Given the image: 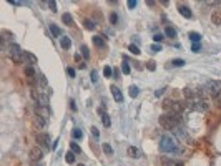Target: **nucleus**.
<instances>
[{
  "label": "nucleus",
  "instance_id": "nucleus-36",
  "mask_svg": "<svg viewBox=\"0 0 221 166\" xmlns=\"http://www.w3.org/2000/svg\"><path fill=\"white\" fill-rule=\"evenodd\" d=\"M103 151L106 153V155H113V148L110 146L108 143H105V145H103Z\"/></svg>",
  "mask_w": 221,
  "mask_h": 166
},
{
  "label": "nucleus",
  "instance_id": "nucleus-21",
  "mask_svg": "<svg viewBox=\"0 0 221 166\" xmlns=\"http://www.w3.org/2000/svg\"><path fill=\"white\" fill-rule=\"evenodd\" d=\"M62 20H63V23L67 27H73V25H75V23H73V17H72L70 14H63L62 15Z\"/></svg>",
  "mask_w": 221,
  "mask_h": 166
},
{
  "label": "nucleus",
  "instance_id": "nucleus-13",
  "mask_svg": "<svg viewBox=\"0 0 221 166\" xmlns=\"http://www.w3.org/2000/svg\"><path fill=\"white\" fill-rule=\"evenodd\" d=\"M110 90H112V95H113V98H115V102H118V103L123 102V95H121L120 88H118L116 85H112V87H110Z\"/></svg>",
  "mask_w": 221,
  "mask_h": 166
},
{
  "label": "nucleus",
  "instance_id": "nucleus-9",
  "mask_svg": "<svg viewBox=\"0 0 221 166\" xmlns=\"http://www.w3.org/2000/svg\"><path fill=\"white\" fill-rule=\"evenodd\" d=\"M28 158H30L34 163L42 161V158H43V149L40 148V146H32L30 151H28Z\"/></svg>",
  "mask_w": 221,
  "mask_h": 166
},
{
  "label": "nucleus",
  "instance_id": "nucleus-7",
  "mask_svg": "<svg viewBox=\"0 0 221 166\" xmlns=\"http://www.w3.org/2000/svg\"><path fill=\"white\" fill-rule=\"evenodd\" d=\"M37 143H38V146L42 149H50L53 148L52 146V141H50V136L47 135V133H37Z\"/></svg>",
  "mask_w": 221,
  "mask_h": 166
},
{
  "label": "nucleus",
  "instance_id": "nucleus-27",
  "mask_svg": "<svg viewBox=\"0 0 221 166\" xmlns=\"http://www.w3.org/2000/svg\"><path fill=\"white\" fill-rule=\"evenodd\" d=\"M128 93H130V96H132V98H136L138 93H140V90H138V87L132 85V87H130V90H128Z\"/></svg>",
  "mask_w": 221,
  "mask_h": 166
},
{
  "label": "nucleus",
  "instance_id": "nucleus-20",
  "mask_svg": "<svg viewBox=\"0 0 221 166\" xmlns=\"http://www.w3.org/2000/svg\"><path fill=\"white\" fill-rule=\"evenodd\" d=\"M60 47H62L63 50H68V48L72 47V40L68 38V37H62V38H60Z\"/></svg>",
  "mask_w": 221,
  "mask_h": 166
},
{
  "label": "nucleus",
  "instance_id": "nucleus-14",
  "mask_svg": "<svg viewBox=\"0 0 221 166\" xmlns=\"http://www.w3.org/2000/svg\"><path fill=\"white\" fill-rule=\"evenodd\" d=\"M178 10H180V14H181L183 17H186V18H191V15H193V14H191V9L188 5H185V3H180Z\"/></svg>",
  "mask_w": 221,
  "mask_h": 166
},
{
  "label": "nucleus",
  "instance_id": "nucleus-19",
  "mask_svg": "<svg viewBox=\"0 0 221 166\" xmlns=\"http://www.w3.org/2000/svg\"><path fill=\"white\" fill-rule=\"evenodd\" d=\"M126 153H128L130 158H135V160H136V158H140V149L135 148V146H130L128 149H126Z\"/></svg>",
  "mask_w": 221,
  "mask_h": 166
},
{
  "label": "nucleus",
  "instance_id": "nucleus-11",
  "mask_svg": "<svg viewBox=\"0 0 221 166\" xmlns=\"http://www.w3.org/2000/svg\"><path fill=\"white\" fill-rule=\"evenodd\" d=\"M160 164L161 166H183L181 161H176V160H173V158H168V156L160 158Z\"/></svg>",
  "mask_w": 221,
  "mask_h": 166
},
{
  "label": "nucleus",
  "instance_id": "nucleus-47",
  "mask_svg": "<svg viewBox=\"0 0 221 166\" xmlns=\"http://www.w3.org/2000/svg\"><path fill=\"white\" fill-rule=\"evenodd\" d=\"M215 100H216V103H218V106H221V95H218Z\"/></svg>",
  "mask_w": 221,
  "mask_h": 166
},
{
  "label": "nucleus",
  "instance_id": "nucleus-8",
  "mask_svg": "<svg viewBox=\"0 0 221 166\" xmlns=\"http://www.w3.org/2000/svg\"><path fill=\"white\" fill-rule=\"evenodd\" d=\"M23 75L27 76V82L34 87L35 85V82H37V71H35V68L32 67V65H25V68H23Z\"/></svg>",
  "mask_w": 221,
  "mask_h": 166
},
{
  "label": "nucleus",
  "instance_id": "nucleus-42",
  "mask_svg": "<svg viewBox=\"0 0 221 166\" xmlns=\"http://www.w3.org/2000/svg\"><path fill=\"white\" fill-rule=\"evenodd\" d=\"M47 5L50 7L52 12H57V3H55V2H47Z\"/></svg>",
  "mask_w": 221,
  "mask_h": 166
},
{
  "label": "nucleus",
  "instance_id": "nucleus-45",
  "mask_svg": "<svg viewBox=\"0 0 221 166\" xmlns=\"http://www.w3.org/2000/svg\"><path fill=\"white\" fill-rule=\"evenodd\" d=\"M151 50H153V52H160V50H161V45L155 43V45H151Z\"/></svg>",
  "mask_w": 221,
  "mask_h": 166
},
{
  "label": "nucleus",
  "instance_id": "nucleus-38",
  "mask_svg": "<svg viewBox=\"0 0 221 166\" xmlns=\"http://www.w3.org/2000/svg\"><path fill=\"white\" fill-rule=\"evenodd\" d=\"M171 63H173V67H183V65H185V62H183L181 58H175Z\"/></svg>",
  "mask_w": 221,
  "mask_h": 166
},
{
  "label": "nucleus",
  "instance_id": "nucleus-34",
  "mask_svg": "<svg viewBox=\"0 0 221 166\" xmlns=\"http://www.w3.org/2000/svg\"><path fill=\"white\" fill-rule=\"evenodd\" d=\"M103 75L106 76V78H108V76H112V75H113V70H112V67H108V65H106V67L103 68Z\"/></svg>",
  "mask_w": 221,
  "mask_h": 166
},
{
  "label": "nucleus",
  "instance_id": "nucleus-29",
  "mask_svg": "<svg viewBox=\"0 0 221 166\" xmlns=\"http://www.w3.org/2000/svg\"><path fill=\"white\" fill-rule=\"evenodd\" d=\"M65 160H67L68 164H73V163H75V153H73V151H68L67 156H65Z\"/></svg>",
  "mask_w": 221,
  "mask_h": 166
},
{
  "label": "nucleus",
  "instance_id": "nucleus-51",
  "mask_svg": "<svg viewBox=\"0 0 221 166\" xmlns=\"http://www.w3.org/2000/svg\"><path fill=\"white\" fill-rule=\"evenodd\" d=\"M156 96H160V95H163V90H156V93H155Z\"/></svg>",
  "mask_w": 221,
  "mask_h": 166
},
{
  "label": "nucleus",
  "instance_id": "nucleus-23",
  "mask_svg": "<svg viewBox=\"0 0 221 166\" xmlns=\"http://www.w3.org/2000/svg\"><path fill=\"white\" fill-rule=\"evenodd\" d=\"M190 40L193 43H199V40H201V35L198 33V32H191L190 33Z\"/></svg>",
  "mask_w": 221,
  "mask_h": 166
},
{
  "label": "nucleus",
  "instance_id": "nucleus-24",
  "mask_svg": "<svg viewBox=\"0 0 221 166\" xmlns=\"http://www.w3.org/2000/svg\"><path fill=\"white\" fill-rule=\"evenodd\" d=\"M37 82H38V85H42V87H47V85H48V82H47V78H45L43 73L37 75Z\"/></svg>",
  "mask_w": 221,
  "mask_h": 166
},
{
  "label": "nucleus",
  "instance_id": "nucleus-37",
  "mask_svg": "<svg viewBox=\"0 0 221 166\" xmlns=\"http://www.w3.org/2000/svg\"><path fill=\"white\" fill-rule=\"evenodd\" d=\"M146 68L153 71L155 68H156V65H155V60H148V62H146Z\"/></svg>",
  "mask_w": 221,
  "mask_h": 166
},
{
  "label": "nucleus",
  "instance_id": "nucleus-35",
  "mask_svg": "<svg viewBox=\"0 0 221 166\" xmlns=\"http://www.w3.org/2000/svg\"><path fill=\"white\" fill-rule=\"evenodd\" d=\"M128 50H130V53H133V55H138V53H140V50H138V47H136V45H133V43H132V45L128 47Z\"/></svg>",
  "mask_w": 221,
  "mask_h": 166
},
{
  "label": "nucleus",
  "instance_id": "nucleus-5",
  "mask_svg": "<svg viewBox=\"0 0 221 166\" xmlns=\"http://www.w3.org/2000/svg\"><path fill=\"white\" fill-rule=\"evenodd\" d=\"M7 55H9V58L14 63H23V62H25V58H23V50L18 45H15V43H12V45L9 47Z\"/></svg>",
  "mask_w": 221,
  "mask_h": 166
},
{
  "label": "nucleus",
  "instance_id": "nucleus-44",
  "mask_svg": "<svg viewBox=\"0 0 221 166\" xmlns=\"http://www.w3.org/2000/svg\"><path fill=\"white\" fill-rule=\"evenodd\" d=\"M92 135L95 136V138H98V136H100V131H98V129H97L95 126H93V128H92Z\"/></svg>",
  "mask_w": 221,
  "mask_h": 166
},
{
  "label": "nucleus",
  "instance_id": "nucleus-43",
  "mask_svg": "<svg viewBox=\"0 0 221 166\" xmlns=\"http://www.w3.org/2000/svg\"><path fill=\"white\" fill-rule=\"evenodd\" d=\"M136 7V0H128V9H135Z\"/></svg>",
  "mask_w": 221,
  "mask_h": 166
},
{
  "label": "nucleus",
  "instance_id": "nucleus-10",
  "mask_svg": "<svg viewBox=\"0 0 221 166\" xmlns=\"http://www.w3.org/2000/svg\"><path fill=\"white\" fill-rule=\"evenodd\" d=\"M210 108V103H208V98H199L196 96L193 100V110H198V111H206Z\"/></svg>",
  "mask_w": 221,
  "mask_h": 166
},
{
  "label": "nucleus",
  "instance_id": "nucleus-31",
  "mask_svg": "<svg viewBox=\"0 0 221 166\" xmlns=\"http://www.w3.org/2000/svg\"><path fill=\"white\" fill-rule=\"evenodd\" d=\"M81 55H83V58H90V48L87 45H81Z\"/></svg>",
  "mask_w": 221,
  "mask_h": 166
},
{
  "label": "nucleus",
  "instance_id": "nucleus-53",
  "mask_svg": "<svg viewBox=\"0 0 221 166\" xmlns=\"http://www.w3.org/2000/svg\"><path fill=\"white\" fill-rule=\"evenodd\" d=\"M78 166H85V164H78Z\"/></svg>",
  "mask_w": 221,
  "mask_h": 166
},
{
  "label": "nucleus",
  "instance_id": "nucleus-3",
  "mask_svg": "<svg viewBox=\"0 0 221 166\" xmlns=\"http://www.w3.org/2000/svg\"><path fill=\"white\" fill-rule=\"evenodd\" d=\"M160 151L163 153H176V141H175L173 136L170 135H165L161 136V140H160Z\"/></svg>",
  "mask_w": 221,
  "mask_h": 166
},
{
  "label": "nucleus",
  "instance_id": "nucleus-46",
  "mask_svg": "<svg viewBox=\"0 0 221 166\" xmlns=\"http://www.w3.org/2000/svg\"><path fill=\"white\" fill-rule=\"evenodd\" d=\"M90 76H92V82H93V83H97V80H98L97 71H92V75H90Z\"/></svg>",
  "mask_w": 221,
  "mask_h": 166
},
{
  "label": "nucleus",
  "instance_id": "nucleus-30",
  "mask_svg": "<svg viewBox=\"0 0 221 166\" xmlns=\"http://www.w3.org/2000/svg\"><path fill=\"white\" fill-rule=\"evenodd\" d=\"M101 121H103V125H105L106 128H108L110 125H112V120H110V116L106 115V113H103V115H101Z\"/></svg>",
  "mask_w": 221,
  "mask_h": 166
},
{
  "label": "nucleus",
  "instance_id": "nucleus-18",
  "mask_svg": "<svg viewBox=\"0 0 221 166\" xmlns=\"http://www.w3.org/2000/svg\"><path fill=\"white\" fill-rule=\"evenodd\" d=\"M23 58H25V62L28 65H32V67L37 63V56L34 53H30V52H23Z\"/></svg>",
  "mask_w": 221,
  "mask_h": 166
},
{
  "label": "nucleus",
  "instance_id": "nucleus-33",
  "mask_svg": "<svg viewBox=\"0 0 221 166\" xmlns=\"http://www.w3.org/2000/svg\"><path fill=\"white\" fill-rule=\"evenodd\" d=\"M121 71H123L125 75H130V71H132L130 65H128V63H121Z\"/></svg>",
  "mask_w": 221,
  "mask_h": 166
},
{
  "label": "nucleus",
  "instance_id": "nucleus-1",
  "mask_svg": "<svg viewBox=\"0 0 221 166\" xmlns=\"http://www.w3.org/2000/svg\"><path fill=\"white\" fill-rule=\"evenodd\" d=\"M183 121L180 113H165L158 118V123L163 129H175L178 128V125Z\"/></svg>",
  "mask_w": 221,
  "mask_h": 166
},
{
  "label": "nucleus",
  "instance_id": "nucleus-16",
  "mask_svg": "<svg viewBox=\"0 0 221 166\" xmlns=\"http://www.w3.org/2000/svg\"><path fill=\"white\" fill-rule=\"evenodd\" d=\"M211 22L215 23V25H221V9L213 10V14H211Z\"/></svg>",
  "mask_w": 221,
  "mask_h": 166
},
{
  "label": "nucleus",
  "instance_id": "nucleus-52",
  "mask_svg": "<svg viewBox=\"0 0 221 166\" xmlns=\"http://www.w3.org/2000/svg\"><path fill=\"white\" fill-rule=\"evenodd\" d=\"M34 166H43V164H42V163H35Z\"/></svg>",
  "mask_w": 221,
  "mask_h": 166
},
{
  "label": "nucleus",
  "instance_id": "nucleus-49",
  "mask_svg": "<svg viewBox=\"0 0 221 166\" xmlns=\"http://www.w3.org/2000/svg\"><path fill=\"white\" fill-rule=\"evenodd\" d=\"M70 106H72V110H77V105H75V102H73V100L70 102Z\"/></svg>",
  "mask_w": 221,
  "mask_h": 166
},
{
  "label": "nucleus",
  "instance_id": "nucleus-50",
  "mask_svg": "<svg viewBox=\"0 0 221 166\" xmlns=\"http://www.w3.org/2000/svg\"><path fill=\"white\" fill-rule=\"evenodd\" d=\"M75 60H77V62H80V63H81V60H80V55H78V53L75 55ZM80 63H78V65H80Z\"/></svg>",
  "mask_w": 221,
  "mask_h": 166
},
{
  "label": "nucleus",
  "instance_id": "nucleus-6",
  "mask_svg": "<svg viewBox=\"0 0 221 166\" xmlns=\"http://www.w3.org/2000/svg\"><path fill=\"white\" fill-rule=\"evenodd\" d=\"M206 91L210 93L213 98H216L218 95H221V82L218 80H210L206 83Z\"/></svg>",
  "mask_w": 221,
  "mask_h": 166
},
{
  "label": "nucleus",
  "instance_id": "nucleus-22",
  "mask_svg": "<svg viewBox=\"0 0 221 166\" xmlns=\"http://www.w3.org/2000/svg\"><path fill=\"white\" fill-rule=\"evenodd\" d=\"M83 27L87 28V30H93V28L97 27V23L93 22V20H90V18H85L83 20Z\"/></svg>",
  "mask_w": 221,
  "mask_h": 166
},
{
  "label": "nucleus",
  "instance_id": "nucleus-39",
  "mask_svg": "<svg viewBox=\"0 0 221 166\" xmlns=\"http://www.w3.org/2000/svg\"><path fill=\"white\" fill-rule=\"evenodd\" d=\"M191 50H193L195 53H198V52L201 50V43H193V45H191Z\"/></svg>",
  "mask_w": 221,
  "mask_h": 166
},
{
  "label": "nucleus",
  "instance_id": "nucleus-48",
  "mask_svg": "<svg viewBox=\"0 0 221 166\" xmlns=\"http://www.w3.org/2000/svg\"><path fill=\"white\" fill-rule=\"evenodd\" d=\"M68 75H70V76H75V70H73V68H68Z\"/></svg>",
  "mask_w": 221,
  "mask_h": 166
},
{
  "label": "nucleus",
  "instance_id": "nucleus-15",
  "mask_svg": "<svg viewBox=\"0 0 221 166\" xmlns=\"http://www.w3.org/2000/svg\"><path fill=\"white\" fill-rule=\"evenodd\" d=\"M35 113H37V115H40V116H43L45 120L50 118V110H48V106H37L35 108Z\"/></svg>",
  "mask_w": 221,
  "mask_h": 166
},
{
  "label": "nucleus",
  "instance_id": "nucleus-32",
  "mask_svg": "<svg viewBox=\"0 0 221 166\" xmlns=\"http://www.w3.org/2000/svg\"><path fill=\"white\" fill-rule=\"evenodd\" d=\"M73 138H75V140H81V138H83V131H81V129H73Z\"/></svg>",
  "mask_w": 221,
  "mask_h": 166
},
{
  "label": "nucleus",
  "instance_id": "nucleus-2",
  "mask_svg": "<svg viewBox=\"0 0 221 166\" xmlns=\"http://www.w3.org/2000/svg\"><path fill=\"white\" fill-rule=\"evenodd\" d=\"M30 96H32V100L38 105V106H48V102H50V98H48V93L42 90V88H38V87H32V90H30Z\"/></svg>",
  "mask_w": 221,
  "mask_h": 166
},
{
  "label": "nucleus",
  "instance_id": "nucleus-25",
  "mask_svg": "<svg viewBox=\"0 0 221 166\" xmlns=\"http://www.w3.org/2000/svg\"><path fill=\"white\" fill-rule=\"evenodd\" d=\"M165 35H166V37H171V38H173V37H176V30H175L173 27H166V28H165Z\"/></svg>",
  "mask_w": 221,
  "mask_h": 166
},
{
  "label": "nucleus",
  "instance_id": "nucleus-41",
  "mask_svg": "<svg viewBox=\"0 0 221 166\" xmlns=\"http://www.w3.org/2000/svg\"><path fill=\"white\" fill-rule=\"evenodd\" d=\"M163 38H165V37H163L161 33H156V35H153V40H155V42H156V43H158V42H161Z\"/></svg>",
  "mask_w": 221,
  "mask_h": 166
},
{
  "label": "nucleus",
  "instance_id": "nucleus-26",
  "mask_svg": "<svg viewBox=\"0 0 221 166\" xmlns=\"http://www.w3.org/2000/svg\"><path fill=\"white\" fill-rule=\"evenodd\" d=\"M70 149L75 153V155H80V153H81V148L78 146V143H75V141H72V143H70Z\"/></svg>",
  "mask_w": 221,
  "mask_h": 166
},
{
  "label": "nucleus",
  "instance_id": "nucleus-28",
  "mask_svg": "<svg viewBox=\"0 0 221 166\" xmlns=\"http://www.w3.org/2000/svg\"><path fill=\"white\" fill-rule=\"evenodd\" d=\"M50 32H52L53 37H60V33H62V30H60V28L57 27V25H53V23L50 25Z\"/></svg>",
  "mask_w": 221,
  "mask_h": 166
},
{
  "label": "nucleus",
  "instance_id": "nucleus-12",
  "mask_svg": "<svg viewBox=\"0 0 221 166\" xmlns=\"http://www.w3.org/2000/svg\"><path fill=\"white\" fill-rule=\"evenodd\" d=\"M34 123H35V126L38 128V129H43L45 126H47V123H48V120H45L43 116H40V115H34Z\"/></svg>",
  "mask_w": 221,
  "mask_h": 166
},
{
  "label": "nucleus",
  "instance_id": "nucleus-17",
  "mask_svg": "<svg viewBox=\"0 0 221 166\" xmlns=\"http://www.w3.org/2000/svg\"><path fill=\"white\" fill-rule=\"evenodd\" d=\"M93 40V45L98 47V48H103L106 43H105V37H101V35H95V37H92Z\"/></svg>",
  "mask_w": 221,
  "mask_h": 166
},
{
  "label": "nucleus",
  "instance_id": "nucleus-4",
  "mask_svg": "<svg viewBox=\"0 0 221 166\" xmlns=\"http://www.w3.org/2000/svg\"><path fill=\"white\" fill-rule=\"evenodd\" d=\"M163 110H166L168 113H180L181 115V111L186 108V105L183 102H178V100H165V102L161 103Z\"/></svg>",
  "mask_w": 221,
  "mask_h": 166
},
{
  "label": "nucleus",
  "instance_id": "nucleus-40",
  "mask_svg": "<svg viewBox=\"0 0 221 166\" xmlns=\"http://www.w3.org/2000/svg\"><path fill=\"white\" fill-rule=\"evenodd\" d=\"M110 22H112V23H113V25H115V23L118 22V15L115 14V12H113V14H112V15H110Z\"/></svg>",
  "mask_w": 221,
  "mask_h": 166
}]
</instances>
